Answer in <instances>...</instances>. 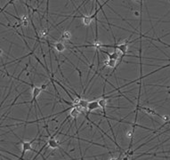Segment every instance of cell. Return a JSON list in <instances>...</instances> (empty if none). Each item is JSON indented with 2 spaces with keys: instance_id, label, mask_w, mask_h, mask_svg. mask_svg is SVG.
I'll list each match as a JSON object with an SVG mask.
<instances>
[{
  "instance_id": "1",
  "label": "cell",
  "mask_w": 170,
  "mask_h": 160,
  "mask_svg": "<svg viewBox=\"0 0 170 160\" xmlns=\"http://www.w3.org/2000/svg\"><path fill=\"white\" fill-rule=\"evenodd\" d=\"M21 82H22V83H24V84H27L31 85V88H32V100H31L30 102H24L17 103V105H20V104H26V103H29V102L31 104V106H30V110H29V114H28V116H27V118H29L33 104H35L36 106H37V107L39 108V104H38V102H37V98H38V96L41 93V92H42V91H44V90L47 87V84H48L46 83V84H42L41 87H37V85L33 84L32 83H31V84H28V83H27V82H25V81H21ZM39 109H40V108H39ZM40 111H41V109H40Z\"/></svg>"
},
{
  "instance_id": "2",
  "label": "cell",
  "mask_w": 170,
  "mask_h": 160,
  "mask_svg": "<svg viewBox=\"0 0 170 160\" xmlns=\"http://www.w3.org/2000/svg\"><path fill=\"white\" fill-rule=\"evenodd\" d=\"M38 135H39V134H38ZM38 135H37V136H36L34 139H32L31 141H21V150H22V152H21V157H17V156L14 155L13 153L8 152V151H6V153H8V154L13 155V156L17 157V160H24V157H25V154H26L29 150H32L31 145H32V144L36 141V140H37ZM6 159H8V160H11L10 158H7V157H6Z\"/></svg>"
},
{
  "instance_id": "10",
  "label": "cell",
  "mask_w": 170,
  "mask_h": 160,
  "mask_svg": "<svg viewBox=\"0 0 170 160\" xmlns=\"http://www.w3.org/2000/svg\"><path fill=\"white\" fill-rule=\"evenodd\" d=\"M71 38V33L69 31V30H65L63 35H62V38H61V40H66V41H69L70 39Z\"/></svg>"
},
{
  "instance_id": "12",
  "label": "cell",
  "mask_w": 170,
  "mask_h": 160,
  "mask_svg": "<svg viewBox=\"0 0 170 160\" xmlns=\"http://www.w3.org/2000/svg\"><path fill=\"white\" fill-rule=\"evenodd\" d=\"M36 2H37V4H38V7L39 6V0H36Z\"/></svg>"
},
{
  "instance_id": "6",
  "label": "cell",
  "mask_w": 170,
  "mask_h": 160,
  "mask_svg": "<svg viewBox=\"0 0 170 160\" xmlns=\"http://www.w3.org/2000/svg\"><path fill=\"white\" fill-rule=\"evenodd\" d=\"M54 50L58 53H63L66 49V45L64 44V42L63 40H60V41H57L56 43L54 44Z\"/></svg>"
},
{
  "instance_id": "4",
  "label": "cell",
  "mask_w": 170,
  "mask_h": 160,
  "mask_svg": "<svg viewBox=\"0 0 170 160\" xmlns=\"http://www.w3.org/2000/svg\"><path fill=\"white\" fill-rule=\"evenodd\" d=\"M118 61L117 60H111V59H108L107 60H104L103 62V68H101L99 69V72L103 71L105 68H110V69H115L117 67H118Z\"/></svg>"
},
{
  "instance_id": "8",
  "label": "cell",
  "mask_w": 170,
  "mask_h": 160,
  "mask_svg": "<svg viewBox=\"0 0 170 160\" xmlns=\"http://www.w3.org/2000/svg\"><path fill=\"white\" fill-rule=\"evenodd\" d=\"M80 114H81V111L78 108H72L70 109V116L73 118L74 120H76Z\"/></svg>"
},
{
  "instance_id": "7",
  "label": "cell",
  "mask_w": 170,
  "mask_h": 160,
  "mask_svg": "<svg viewBox=\"0 0 170 160\" xmlns=\"http://www.w3.org/2000/svg\"><path fill=\"white\" fill-rule=\"evenodd\" d=\"M100 51L102 53H103L104 54H107L108 56V59H111V60H119V54L118 53V51H114L113 53H109L107 51H104V50H102V49H100Z\"/></svg>"
},
{
  "instance_id": "9",
  "label": "cell",
  "mask_w": 170,
  "mask_h": 160,
  "mask_svg": "<svg viewBox=\"0 0 170 160\" xmlns=\"http://www.w3.org/2000/svg\"><path fill=\"white\" fill-rule=\"evenodd\" d=\"M30 17L28 15H26V14H24V15H22L21 17V22H20V24H21V25H22L23 27H28L29 24H30Z\"/></svg>"
},
{
  "instance_id": "11",
  "label": "cell",
  "mask_w": 170,
  "mask_h": 160,
  "mask_svg": "<svg viewBox=\"0 0 170 160\" xmlns=\"http://www.w3.org/2000/svg\"><path fill=\"white\" fill-rule=\"evenodd\" d=\"M110 160H119V157H111Z\"/></svg>"
},
{
  "instance_id": "5",
  "label": "cell",
  "mask_w": 170,
  "mask_h": 160,
  "mask_svg": "<svg viewBox=\"0 0 170 160\" xmlns=\"http://www.w3.org/2000/svg\"><path fill=\"white\" fill-rule=\"evenodd\" d=\"M98 108H101V107L99 105V102H98V100L94 99L93 101H89L88 106H87V113L86 115H89V113L94 111V110L98 109Z\"/></svg>"
},
{
  "instance_id": "3",
  "label": "cell",
  "mask_w": 170,
  "mask_h": 160,
  "mask_svg": "<svg viewBox=\"0 0 170 160\" xmlns=\"http://www.w3.org/2000/svg\"><path fill=\"white\" fill-rule=\"evenodd\" d=\"M138 110H142V111L145 113V114H148V115H151V116H156V117H159L162 119V117L161 115L158 114L154 109H152L150 107H143V106H140L139 105V98H138V101H137V105H136V108L134 110V111H138Z\"/></svg>"
}]
</instances>
